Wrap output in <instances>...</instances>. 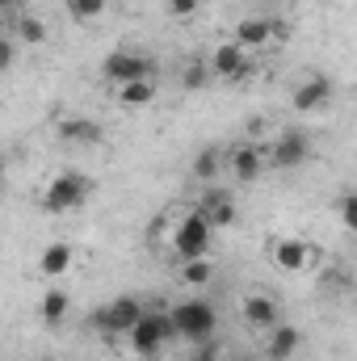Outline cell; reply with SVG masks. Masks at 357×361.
Instances as JSON below:
<instances>
[{"mask_svg":"<svg viewBox=\"0 0 357 361\" xmlns=\"http://www.w3.org/2000/svg\"><path fill=\"white\" fill-rule=\"evenodd\" d=\"M89 193H92V180L85 173H76V169L55 173L42 189V210L47 214H72V210H80L89 202Z\"/></svg>","mask_w":357,"mask_h":361,"instance_id":"6da1fadb","label":"cell"},{"mask_svg":"<svg viewBox=\"0 0 357 361\" xmlns=\"http://www.w3.org/2000/svg\"><path fill=\"white\" fill-rule=\"evenodd\" d=\"M169 315H173V324H177V336L189 341V345H206V341L214 336V328H219V311H214V302H206V298H185V302H177Z\"/></svg>","mask_w":357,"mask_h":361,"instance_id":"7a4b0ae2","label":"cell"},{"mask_svg":"<svg viewBox=\"0 0 357 361\" xmlns=\"http://www.w3.org/2000/svg\"><path fill=\"white\" fill-rule=\"evenodd\" d=\"M131 349L139 353V357H160L164 353V345H173L177 341V324H173V315L169 311H147L135 328H131Z\"/></svg>","mask_w":357,"mask_h":361,"instance_id":"3957f363","label":"cell"},{"mask_svg":"<svg viewBox=\"0 0 357 361\" xmlns=\"http://www.w3.org/2000/svg\"><path fill=\"white\" fill-rule=\"evenodd\" d=\"M210 235H214L210 219L202 214V206H193L189 214H181L177 227H173V252L181 261H198V257L210 252Z\"/></svg>","mask_w":357,"mask_h":361,"instance_id":"277c9868","label":"cell"},{"mask_svg":"<svg viewBox=\"0 0 357 361\" xmlns=\"http://www.w3.org/2000/svg\"><path fill=\"white\" fill-rule=\"evenodd\" d=\"M101 76L118 89V85H131V80H156V63L143 55V51H126V47H118V51H109L105 59H101Z\"/></svg>","mask_w":357,"mask_h":361,"instance_id":"5b68a950","label":"cell"},{"mask_svg":"<svg viewBox=\"0 0 357 361\" xmlns=\"http://www.w3.org/2000/svg\"><path fill=\"white\" fill-rule=\"evenodd\" d=\"M143 315H147V307L139 298H114V302H105V307L92 311V328L105 332V336H131V328Z\"/></svg>","mask_w":357,"mask_h":361,"instance_id":"8992f818","label":"cell"},{"mask_svg":"<svg viewBox=\"0 0 357 361\" xmlns=\"http://www.w3.org/2000/svg\"><path fill=\"white\" fill-rule=\"evenodd\" d=\"M210 68H214V76H219V80L244 85V80L253 76V63H248V47H240L236 38L219 42V47L210 51Z\"/></svg>","mask_w":357,"mask_h":361,"instance_id":"52a82bcc","label":"cell"},{"mask_svg":"<svg viewBox=\"0 0 357 361\" xmlns=\"http://www.w3.org/2000/svg\"><path fill=\"white\" fill-rule=\"evenodd\" d=\"M311 160V139L303 130H282L269 143V164L273 169H303Z\"/></svg>","mask_w":357,"mask_h":361,"instance_id":"ba28073f","label":"cell"},{"mask_svg":"<svg viewBox=\"0 0 357 361\" xmlns=\"http://www.w3.org/2000/svg\"><path fill=\"white\" fill-rule=\"evenodd\" d=\"M265 164H269V143H236L231 156H227V169L240 185H253L265 173Z\"/></svg>","mask_w":357,"mask_h":361,"instance_id":"9c48e42d","label":"cell"},{"mask_svg":"<svg viewBox=\"0 0 357 361\" xmlns=\"http://www.w3.org/2000/svg\"><path fill=\"white\" fill-rule=\"evenodd\" d=\"M269 257H273V265L282 273H307L315 265V244H307V240H277L269 248Z\"/></svg>","mask_w":357,"mask_h":361,"instance_id":"30bf717a","label":"cell"},{"mask_svg":"<svg viewBox=\"0 0 357 361\" xmlns=\"http://www.w3.org/2000/svg\"><path fill=\"white\" fill-rule=\"evenodd\" d=\"M240 315H244V324L257 328V332H269V328L282 324V307H277V298H269V294H248V298L240 302Z\"/></svg>","mask_w":357,"mask_h":361,"instance_id":"8fae6325","label":"cell"},{"mask_svg":"<svg viewBox=\"0 0 357 361\" xmlns=\"http://www.w3.org/2000/svg\"><path fill=\"white\" fill-rule=\"evenodd\" d=\"M332 97H337V89H332V80H328V76H307V80L294 89L290 105H294L298 114H315V109H324Z\"/></svg>","mask_w":357,"mask_h":361,"instance_id":"7c38bea8","label":"cell"},{"mask_svg":"<svg viewBox=\"0 0 357 361\" xmlns=\"http://www.w3.org/2000/svg\"><path fill=\"white\" fill-rule=\"evenodd\" d=\"M298 349H303V332H298L294 324H277V328H269L265 332V349H261V357L265 361H290Z\"/></svg>","mask_w":357,"mask_h":361,"instance_id":"4fadbf2b","label":"cell"},{"mask_svg":"<svg viewBox=\"0 0 357 361\" xmlns=\"http://www.w3.org/2000/svg\"><path fill=\"white\" fill-rule=\"evenodd\" d=\"M282 38V25L273 21V17H244L240 25H236V42L240 47H248V51H257V47H269V42H277Z\"/></svg>","mask_w":357,"mask_h":361,"instance_id":"5bb4252c","label":"cell"},{"mask_svg":"<svg viewBox=\"0 0 357 361\" xmlns=\"http://www.w3.org/2000/svg\"><path fill=\"white\" fill-rule=\"evenodd\" d=\"M55 135H59L63 143H72V147H89V143H101V139H105V130H101L92 118H80V114L63 118V122L55 126Z\"/></svg>","mask_w":357,"mask_h":361,"instance_id":"9a60e30c","label":"cell"},{"mask_svg":"<svg viewBox=\"0 0 357 361\" xmlns=\"http://www.w3.org/2000/svg\"><path fill=\"white\" fill-rule=\"evenodd\" d=\"M202 214L210 219V227L219 231V227H231L240 214H236V202H231V193H223V189H210V193H202Z\"/></svg>","mask_w":357,"mask_h":361,"instance_id":"2e32d148","label":"cell"},{"mask_svg":"<svg viewBox=\"0 0 357 361\" xmlns=\"http://www.w3.org/2000/svg\"><path fill=\"white\" fill-rule=\"evenodd\" d=\"M72 261H76V248H72L68 240H55V244L42 248V257H38V273H42V277H63V273L72 269Z\"/></svg>","mask_w":357,"mask_h":361,"instance_id":"e0dca14e","label":"cell"},{"mask_svg":"<svg viewBox=\"0 0 357 361\" xmlns=\"http://www.w3.org/2000/svg\"><path fill=\"white\" fill-rule=\"evenodd\" d=\"M13 38H17L21 47H42V42H47V21L34 17V13H17V17H13Z\"/></svg>","mask_w":357,"mask_h":361,"instance_id":"ac0fdd59","label":"cell"},{"mask_svg":"<svg viewBox=\"0 0 357 361\" xmlns=\"http://www.w3.org/2000/svg\"><path fill=\"white\" fill-rule=\"evenodd\" d=\"M68 307H72V298H68V290H47L42 294V302H38V315H42V324L47 328H59L63 319H68Z\"/></svg>","mask_w":357,"mask_h":361,"instance_id":"d6986e66","label":"cell"},{"mask_svg":"<svg viewBox=\"0 0 357 361\" xmlns=\"http://www.w3.org/2000/svg\"><path fill=\"white\" fill-rule=\"evenodd\" d=\"M118 101L126 105V109H143V105H152L156 101V80H131V85H118Z\"/></svg>","mask_w":357,"mask_h":361,"instance_id":"ffe728a7","label":"cell"},{"mask_svg":"<svg viewBox=\"0 0 357 361\" xmlns=\"http://www.w3.org/2000/svg\"><path fill=\"white\" fill-rule=\"evenodd\" d=\"M210 76H214V68H210V59H189L185 68H181V89L198 92L210 85Z\"/></svg>","mask_w":357,"mask_h":361,"instance_id":"44dd1931","label":"cell"},{"mask_svg":"<svg viewBox=\"0 0 357 361\" xmlns=\"http://www.w3.org/2000/svg\"><path fill=\"white\" fill-rule=\"evenodd\" d=\"M206 281H214V265H210L206 257H198V261H181V286L202 290Z\"/></svg>","mask_w":357,"mask_h":361,"instance_id":"7402d4cb","label":"cell"},{"mask_svg":"<svg viewBox=\"0 0 357 361\" xmlns=\"http://www.w3.org/2000/svg\"><path fill=\"white\" fill-rule=\"evenodd\" d=\"M219 169H223V152H219V147H202V152L193 156V177L198 180H214Z\"/></svg>","mask_w":357,"mask_h":361,"instance_id":"603a6c76","label":"cell"},{"mask_svg":"<svg viewBox=\"0 0 357 361\" xmlns=\"http://www.w3.org/2000/svg\"><path fill=\"white\" fill-rule=\"evenodd\" d=\"M63 8H68V17H76V21H97V17L109 8V0H63Z\"/></svg>","mask_w":357,"mask_h":361,"instance_id":"cb8c5ba5","label":"cell"},{"mask_svg":"<svg viewBox=\"0 0 357 361\" xmlns=\"http://www.w3.org/2000/svg\"><path fill=\"white\" fill-rule=\"evenodd\" d=\"M337 214H341L345 231H353V235H357V189L341 193V202H337Z\"/></svg>","mask_w":357,"mask_h":361,"instance_id":"d4e9b609","label":"cell"},{"mask_svg":"<svg viewBox=\"0 0 357 361\" xmlns=\"http://www.w3.org/2000/svg\"><path fill=\"white\" fill-rule=\"evenodd\" d=\"M198 8H202V0H169V13H173L177 21H189Z\"/></svg>","mask_w":357,"mask_h":361,"instance_id":"484cf974","label":"cell"},{"mask_svg":"<svg viewBox=\"0 0 357 361\" xmlns=\"http://www.w3.org/2000/svg\"><path fill=\"white\" fill-rule=\"evenodd\" d=\"M185 361H219V345L214 341H206V345H193V353Z\"/></svg>","mask_w":357,"mask_h":361,"instance_id":"4316f807","label":"cell"},{"mask_svg":"<svg viewBox=\"0 0 357 361\" xmlns=\"http://www.w3.org/2000/svg\"><path fill=\"white\" fill-rule=\"evenodd\" d=\"M17 47H21L17 38L4 42V51H0V72H13V63H17Z\"/></svg>","mask_w":357,"mask_h":361,"instance_id":"83f0119b","label":"cell"},{"mask_svg":"<svg viewBox=\"0 0 357 361\" xmlns=\"http://www.w3.org/2000/svg\"><path fill=\"white\" fill-rule=\"evenodd\" d=\"M0 13H8V17H17V13H21V0H0Z\"/></svg>","mask_w":357,"mask_h":361,"instance_id":"f1b7e54d","label":"cell"},{"mask_svg":"<svg viewBox=\"0 0 357 361\" xmlns=\"http://www.w3.org/2000/svg\"><path fill=\"white\" fill-rule=\"evenodd\" d=\"M42 361H63V357H42Z\"/></svg>","mask_w":357,"mask_h":361,"instance_id":"f546056e","label":"cell"}]
</instances>
